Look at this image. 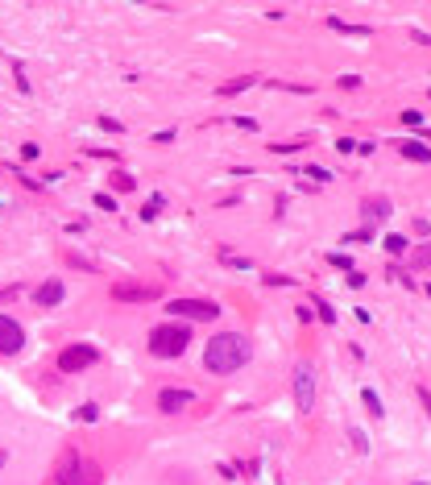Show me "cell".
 I'll list each match as a JSON object with an SVG mask.
<instances>
[{
  "label": "cell",
  "instance_id": "cell-1",
  "mask_svg": "<svg viewBox=\"0 0 431 485\" xmlns=\"http://www.w3.org/2000/svg\"><path fill=\"white\" fill-rule=\"evenodd\" d=\"M249 357H253V345H249V336H241V332H220V336H212L208 349H203L208 374H237L241 365H249Z\"/></svg>",
  "mask_w": 431,
  "mask_h": 485
},
{
  "label": "cell",
  "instance_id": "cell-2",
  "mask_svg": "<svg viewBox=\"0 0 431 485\" xmlns=\"http://www.w3.org/2000/svg\"><path fill=\"white\" fill-rule=\"evenodd\" d=\"M191 345V328L187 324H162L149 332V353L154 357H183Z\"/></svg>",
  "mask_w": 431,
  "mask_h": 485
},
{
  "label": "cell",
  "instance_id": "cell-3",
  "mask_svg": "<svg viewBox=\"0 0 431 485\" xmlns=\"http://www.w3.org/2000/svg\"><path fill=\"white\" fill-rule=\"evenodd\" d=\"M100 482H104L100 465L83 461L79 452H66V457H62V465H58V485H100Z\"/></svg>",
  "mask_w": 431,
  "mask_h": 485
},
{
  "label": "cell",
  "instance_id": "cell-4",
  "mask_svg": "<svg viewBox=\"0 0 431 485\" xmlns=\"http://www.w3.org/2000/svg\"><path fill=\"white\" fill-rule=\"evenodd\" d=\"M166 315H178V320H199V324H208V320H216V315H220V307H216L212 299H170V303H166Z\"/></svg>",
  "mask_w": 431,
  "mask_h": 485
},
{
  "label": "cell",
  "instance_id": "cell-5",
  "mask_svg": "<svg viewBox=\"0 0 431 485\" xmlns=\"http://www.w3.org/2000/svg\"><path fill=\"white\" fill-rule=\"evenodd\" d=\"M100 361V349L95 345H66L62 353H58V369L62 374H83V369H91Z\"/></svg>",
  "mask_w": 431,
  "mask_h": 485
},
{
  "label": "cell",
  "instance_id": "cell-6",
  "mask_svg": "<svg viewBox=\"0 0 431 485\" xmlns=\"http://www.w3.org/2000/svg\"><path fill=\"white\" fill-rule=\"evenodd\" d=\"M295 403H299L303 415L315 411V365L311 361H299L295 365Z\"/></svg>",
  "mask_w": 431,
  "mask_h": 485
},
{
  "label": "cell",
  "instance_id": "cell-7",
  "mask_svg": "<svg viewBox=\"0 0 431 485\" xmlns=\"http://www.w3.org/2000/svg\"><path fill=\"white\" fill-rule=\"evenodd\" d=\"M21 345H25V328H21L12 315H0V357L21 353Z\"/></svg>",
  "mask_w": 431,
  "mask_h": 485
},
{
  "label": "cell",
  "instance_id": "cell-8",
  "mask_svg": "<svg viewBox=\"0 0 431 485\" xmlns=\"http://www.w3.org/2000/svg\"><path fill=\"white\" fill-rule=\"evenodd\" d=\"M112 299H116V303H154V299H158V286H137V282H116V286H112Z\"/></svg>",
  "mask_w": 431,
  "mask_h": 485
},
{
  "label": "cell",
  "instance_id": "cell-9",
  "mask_svg": "<svg viewBox=\"0 0 431 485\" xmlns=\"http://www.w3.org/2000/svg\"><path fill=\"white\" fill-rule=\"evenodd\" d=\"M390 212H394V203H390L386 195H369V199L361 203V216H365V228H374V224H382V220H390Z\"/></svg>",
  "mask_w": 431,
  "mask_h": 485
},
{
  "label": "cell",
  "instance_id": "cell-10",
  "mask_svg": "<svg viewBox=\"0 0 431 485\" xmlns=\"http://www.w3.org/2000/svg\"><path fill=\"white\" fill-rule=\"evenodd\" d=\"M62 295H66L62 278H46V282L33 291V303H37V307H58V303H62Z\"/></svg>",
  "mask_w": 431,
  "mask_h": 485
},
{
  "label": "cell",
  "instance_id": "cell-11",
  "mask_svg": "<svg viewBox=\"0 0 431 485\" xmlns=\"http://www.w3.org/2000/svg\"><path fill=\"white\" fill-rule=\"evenodd\" d=\"M191 403H195V394H191V390H174V386H170V390H162V394H158V407H162L166 415H178V411H183V407H191Z\"/></svg>",
  "mask_w": 431,
  "mask_h": 485
},
{
  "label": "cell",
  "instance_id": "cell-12",
  "mask_svg": "<svg viewBox=\"0 0 431 485\" xmlns=\"http://www.w3.org/2000/svg\"><path fill=\"white\" fill-rule=\"evenodd\" d=\"M398 154L411 162H431V145L428 141H398Z\"/></svg>",
  "mask_w": 431,
  "mask_h": 485
},
{
  "label": "cell",
  "instance_id": "cell-13",
  "mask_svg": "<svg viewBox=\"0 0 431 485\" xmlns=\"http://www.w3.org/2000/svg\"><path fill=\"white\" fill-rule=\"evenodd\" d=\"M382 245H386V253H394V257H403V253H411V241H407L403 232H390V237H386Z\"/></svg>",
  "mask_w": 431,
  "mask_h": 485
},
{
  "label": "cell",
  "instance_id": "cell-14",
  "mask_svg": "<svg viewBox=\"0 0 431 485\" xmlns=\"http://www.w3.org/2000/svg\"><path fill=\"white\" fill-rule=\"evenodd\" d=\"M361 403L369 407V415H374V419H382V415H386V407H382V399H378V390H369V386H365V390H361Z\"/></svg>",
  "mask_w": 431,
  "mask_h": 485
},
{
  "label": "cell",
  "instance_id": "cell-15",
  "mask_svg": "<svg viewBox=\"0 0 431 485\" xmlns=\"http://www.w3.org/2000/svg\"><path fill=\"white\" fill-rule=\"evenodd\" d=\"M245 87H253V75H245V79H232V83H224V87H220V95H237V91H245Z\"/></svg>",
  "mask_w": 431,
  "mask_h": 485
},
{
  "label": "cell",
  "instance_id": "cell-16",
  "mask_svg": "<svg viewBox=\"0 0 431 485\" xmlns=\"http://www.w3.org/2000/svg\"><path fill=\"white\" fill-rule=\"evenodd\" d=\"M133 187H137V179H133V174H125V170H116V174H112V191H133Z\"/></svg>",
  "mask_w": 431,
  "mask_h": 485
},
{
  "label": "cell",
  "instance_id": "cell-17",
  "mask_svg": "<svg viewBox=\"0 0 431 485\" xmlns=\"http://www.w3.org/2000/svg\"><path fill=\"white\" fill-rule=\"evenodd\" d=\"M349 440H353V448H357V452H369V436H365L361 428H349Z\"/></svg>",
  "mask_w": 431,
  "mask_h": 485
},
{
  "label": "cell",
  "instance_id": "cell-18",
  "mask_svg": "<svg viewBox=\"0 0 431 485\" xmlns=\"http://www.w3.org/2000/svg\"><path fill=\"white\" fill-rule=\"evenodd\" d=\"M158 212H162V195H149V203L141 208V220H154Z\"/></svg>",
  "mask_w": 431,
  "mask_h": 485
},
{
  "label": "cell",
  "instance_id": "cell-19",
  "mask_svg": "<svg viewBox=\"0 0 431 485\" xmlns=\"http://www.w3.org/2000/svg\"><path fill=\"white\" fill-rule=\"evenodd\" d=\"M328 25H332V29H340V33H365V25H349V21H340V17H332Z\"/></svg>",
  "mask_w": 431,
  "mask_h": 485
},
{
  "label": "cell",
  "instance_id": "cell-20",
  "mask_svg": "<svg viewBox=\"0 0 431 485\" xmlns=\"http://www.w3.org/2000/svg\"><path fill=\"white\" fill-rule=\"evenodd\" d=\"M303 145H307V137H299V141H278L274 149H278V154H295V149H303Z\"/></svg>",
  "mask_w": 431,
  "mask_h": 485
},
{
  "label": "cell",
  "instance_id": "cell-21",
  "mask_svg": "<svg viewBox=\"0 0 431 485\" xmlns=\"http://www.w3.org/2000/svg\"><path fill=\"white\" fill-rule=\"evenodd\" d=\"M303 174H311V183H328V179H332L324 166H303Z\"/></svg>",
  "mask_w": 431,
  "mask_h": 485
},
{
  "label": "cell",
  "instance_id": "cell-22",
  "mask_svg": "<svg viewBox=\"0 0 431 485\" xmlns=\"http://www.w3.org/2000/svg\"><path fill=\"white\" fill-rule=\"evenodd\" d=\"M345 241H349V245H365V241H374V228H361V232H349Z\"/></svg>",
  "mask_w": 431,
  "mask_h": 485
},
{
  "label": "cell",
  "instance_id": "cell-23",
  "mask_svg": "<svg viewBox=\"0 0 431 485\" xmlns=\"http://www.w3.org/2000/svg\"><path fill=\"white\" fill-rule=\"evenodd\" d=\"M328 262H332V266H336V270H349V274H353V262H349V253H332V257H328Z\"/></svg>",
  "mask_w": 431,
  "mask_h": 485
},
{
  "label": "cell",
  "instance_id": "cell-24",
  "mask_svg": "<svg viewBox=\"0 0 431 485\" xmlns=\"http://www.w3.org/2000/svg\"><path fill=\"white\" fill-rule=\"evenodd\" d=\"M95 208H100V212H116V199H112V195H95Z\"/></svg>",
  "mask_w": 431,
  "mask_h": 485
},
{
  "label": "cell",
  "instance_id": "cell-25",
  "mask_svg": "<svg viewBox=\"0 0 431 485\" xmlns=\"http://www.w3.org/2000/svg\"><path fill=\"white\" fill-rule=\"evenodd\" d=\"M266 282L270 286H295V278H286V274H266Z\"/></svg>",
  "mask_w": 431,
  "mask_h": 485
},
{
  "label": "cell",
  "instance_id": "cell-26",
  "mask_svg": "<svg viewBox=\"0 0 431 485\" xmlns=\"http://www.w3.org/2000/svg\"><path fill=\"white\" fill-rule=\"evenodd\" d=\"M415 266H431V245H423V249H415Z\"/></svg>",
  "mask_w": 431,
  "mask_h": 485
},
{
  "label": "cell",
  "instance_id": "cell-27",
  "mask_svg": "<svg viewBox=\"0 0 431 485\" xmlns=\"http://www.w3.org/2000/svg\"><path fill=\"white\" fill-rule=\"evenodd\" d=\"M336 149H340V154H353V149H357V137H340Z\"/></svg>",
  "mask_w": 431,
  "mask_h": 485
},
{
  "label": "cell",
  "instance_id": "cell-28",
  "mask_svg": "<svg viewBox=\"0 0 431 485\" xmlns=\"http://www.w3.org/2000/svg\"><path fill=\"white\" fill-rule=\"evenodd\" d=\"M315 307H320V320H324V324H336V311H332L328 303H315Z\"/></svg>",
  "mask_w": 431,
  "mask_h": 485
},
{
  "label": "cell",
  "instance_id": "cell-29",
  "mask_svg": "<svg viewBox=\"0 0 431 485\" xmlns=\"http://www.w3.org/2000/svg\"><path fill=\"white\" fill-rule=\"evenodd\" d=\"M95 415H100V411H95V403H87V407H79V419H83V423H91Z\"/></svg>",
  "mask_w": 431,
  "mask_h": 485
},
{
  "label": "cell",
  "instance_id": "cell-30",
  "mask_svg": "<svg viewBox=\"0 0 431 485\" xmlns=\"http://www.w3.org/2000/svg\"><path fill=\"white\" fill-rule=\"evenodd\" d=\"M340 87L353 91V87H361V79H357V75H340Z\"/></svg>",
  "mask_w": 431,
  "mask_h": 485
},
{
  "label": "cell",
  "instance_id": "cell-31",
  "mask_svg": "<svg viewBox=\"0 0 431 485\" xmlns=\"http://www.w3.org/2000/svg\"><path fill=\"white\" fill-rule=\"evenodd\" d=\"M403 120H407V125H423V112H415V108H407V112H403Z\"/></svg>",
  "mask_w": 431,
  "mask_h": 485
},
{
  "label": "cell",
  "instance_id": "cell-32",
  "mask_svg": "<svg viewBox=\"0 0 431 485\" xmlns=\"http://www.w3.org/2000/svg\"><path fill=\"white\" fill-rule=\"evenodd\" d=\"M66 266H79V270H91V262H83V257H75V253H66Z\"/></svg>",
  "mask_w": 431,
  "mask_h": 485
},
{
  "label": "cell",
  "instance_id": "cell-33",
  "mask_svg": "<svg viewBox=\"0 0 431 485\" xmlns=\"http://www.w3.org/2000/svg\"><path fill=\"white\" fill-rule=\"evenodd\" d=\"M419 399H423V411L431 415V390H428V386H419Z\"/></svg>",
  "mask_w": 431,
  "mask_h": 485
},
{
  "label": "cell",
  "instance_id": "cell-34",
  "mask_svg": "<svg viewBox=\"0 0 431 485\" xmlns=\"http://www.w3.org/2000/svg\"><path fill=\"white\" fill-rule=\"evenodd\" d=\"M411 485H431V482H411Z\"/></svg>",
  "mask_w": 431,
  "mask_h": 485
},
{
  "label": "cell",
  "instance_id": "cell-35",
  "mask_svg": "<svg viewBox=\"0 0 431 485\" xmlns=\"http://www.w3.org/2000/svg\"><path fill=\"white\" fill-rule=\"evenodd\" d=\"M428 141H431V137H428Z\"/></svg>",
  "mask_w": 431,
  "mask_h": 485
}]
</instances>
